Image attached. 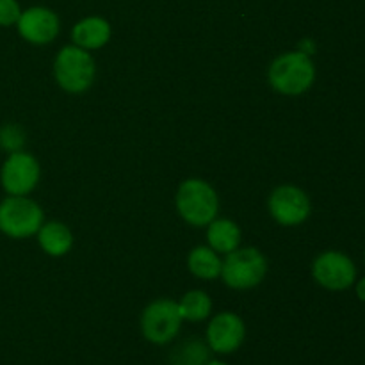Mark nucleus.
Here are the masks:
<instances>
[{
    "mask_svg": "<svg viewBox=\"0 0 365 365\" xmlns=\"http://www.w3.org/2000/svg\"><path fill=\"white\" fill-rule=\"evenodd\" d=\"M267 78L274 91L285 96H298L310 89L316 81V66L310 56H305L299 50L285 52L271 63Z\"/></svg>",
    "mask_w": 365,
    "mask_h": 365,
    "instance_id": "1",
    "label": "nucleus"
},
{
    "mask_svg": "<svg viewBox=\"0 0 365 365\" xmlns=\"http://www.w3.org/2000/svg\"><path fill=\"white\" fill-rule=\"evenodd\" d=\"M53 75L61 88L71 95H78L91 88L96 75V64L89 50L77 45L63 46L53 61Z\"/></svg>",
    "mask_w": 365,
    "mask_h": 365,
    "instance_id": "2",
    "label": "nucleus"
},
{
    "mask_svg": "<svg viewBox=\"0 0 365 365\" xmlns=\"http://www.w3.org/2000/svg\"><path fill=\"white\" fill-rule=\"evenodd\" d=\"M175 203L182 220L192 227H207L210 221L216 220L220 209L216 191L210 187V184L200 178H189L182 182Z\"/></svg>",
    "mask_w": 365,
    "mask_h": 365,
    "instance_id": "3",
    "label": "nucleus"
},
{
    "mask_svg": "<svg viewBox=\"0 0 365 365\" xmlns=\"http://www.w3.org/2000/svg\"><path fill=\"white\" fill-rule=\"evenodd\" d=\"M267 260L257 248H237L227 253L221 266L225 284L237 291L253 289L266 278Z\"/></svg>",
    "mask_w": 365,
    "mask_h": 365,
    "instance_id": "4",
    "label": "nucleus"
},
{
    "mask_svg": "<svg viewBox=\"0 0 365 365\" xmlns=\"http://www.w3.org/2000/svg\"><path fill=\"white\" fill-rule=\"evenodd\" d=\"M43 225V210L27 196H9L0 203V230L13 239L38 234Z\"/></svg>",
    "mask_w": 365,
    "mask_h": 365,
    "instance_id": "5",
    "label": "nucleus"
},
{
    "mask_svg": "<svg viewBox=\"0 0 365 365\" xmlns=\"http://www.w3.org/2000/svg\"><path fill=\"white\" fill-rule=\"evenodd\" d=\"M178 303L173 299H157L150 303L141 316V330L146 341L153 344H166L173 341L182 324Z\"/></svg>",
    "mask_w": 365,
    "mask_h": 365,
    "instance_id": "6",
    "label": "nucleus"
},
{
    "mask_svg": "<svg viewBox=\"0 0 365 365\" xmlns=\"http://www.w3.org/2000/svg\"><path fill=\"white\" fill-rule=\"evenodd\" d=\"M269 212L282 227H298L310 216V200L303 189L296 185H280L269 196Z\"/></svg>",
    "mask_w": 365,
    "mask_h": 365,
    "instance_id": "7",
    "label": "nucleus"
},
{
    "mask_svg": "<svg viewBox=\"0 0 365 365\" xmlns=\"http://www.w3.org/2000/svg\"><path fill=\"white\" fill-rule=\"evenodd\" d=\"M312 277L328 291H344L355 284L356 269L353 260L341 252H324L314 260Z\"/></svg>",
    "mask_w": 365,
    "mask_h": 365,
    "instance_id": "8",
    "label": "nucleus"
},
{
    "mask_svg": "<svg viewBox=\"0 0 365 365\" xmlns=\"http://www.w3.org/2000/svg\"><path fill=\"white\" fill-rule=\"evenodd\" d=\"M4 189L9 196H27L39 182V164L25 152L9 153L0 173Z\"/></svg>",
    "mask_w": 365,
    "mask_h": 365,
    "instance_id": "9",
    "label": "nucleus"
},
{
    "mask_svg": "<svg viewBox=\"0 0 365 365\" xmlns=\"http://www.w3.org/2000/svg\"><path fill=\"white\" fill-rule=\"evenodd\" d=\"M245 335V323L234 312L217 314L207 328V341H209L210 349L216 353H223V355L234 353L242 344Z\"/></svg>",
    "mask_w": 365,
    "mask_h": 365,
    "instance_id": "10",
    "label": "nucleus"
},
{
    "mask_svg": "<svg viewBox=\"0 0 365 365\" xmlns=\"http://www.w3.org/2000/svg\"><path fill=\"white\" fill-rule=\"evenodd\" d=\"M18 32L32 45H46L59 34V18L46 7H31L18 20Z\"/></svg>",
    "mask_w": 365,
    "mask_h": 365,
    "instance_id": "11",
    "label": "nucleus"
},
{
    "mask_svg": "<svg viewBox=\"0 0 365 365\" xmlns=\"http://www.w3.org/2000/svg\"><path fill=\"white\" fill-rule=\"evenodd\" d=\"M71 39H73V45L84 50L102 48L110 39L109 21L100 16L84 18L71 29Z\"/></svg>",
    "mask_w": 365,
    "mask_h": 365,
    "instance_id": "12",
    "label": "nucleus"
},
{
    "mask_svg": "<svg viewBox=\"0 0 365 365\" xmlns=\"http://www.w3.org/2000/svg\"><path fill=\"white\" fill-rule=\"evenodd\" d=\"M38 241L46 255L63 257L73 246V235L70 228L61 221H50V223H43L38 230Z\"/></svg>",
    "mask_w": 365,
    "mask_h": 365,
    "instance_id": "13",
    "label": "nucleus"
},
{
    "mask_svg": "<svg viewBox=\"0 0 365 365\" xmlns=\"http://www.w3.org/2000/svg\"><path fill=\"white\" fill-rule=\"evenodd\" d=\"M207 241L216 253H230L239 248L241 230L232 220H212L207 225Z\"/></svg>",
    "mask_w": 365,
    "mask_h": 365,
    "instance_id": "14",
    "label": "nucleus"
},
{
    "mask_svg": "<svg viewBox=\"0 0 365 365\" xmlns=\"http://www.w3.org/2000/svg\"><path fill=\"white\" fill-rule=\"evenodd\" d=\"M189 271L195 274L196 278L202 280H214V278L221 277V266L223 260L217 257L210 246H196L187 259Z\"/></svg>",
    "mask_w": 365,
    "mask_h": 365,
    "instance_id": "15",
    "label": "nucleus"
},
{
    "mask_svg": "<svg viewBox=\"0 0 365 365\" xmlns=\"http://www.w3.org/2000/svg\"><path fill=\"white\" fill-rule=\"evenodd\" d=\"M178 310H180L182 319L185 321H203L210 316L212 310V302L209 294L203 291H189L187 294L182 296L178 302Z\"/></svg>",
    "mask_w": 365,
    "mask_h": 365,
    "instance_id": "16",
    "label": "nucleus"
},
{
    "mask_svg": "<svg viewBox=\"0 0 365 365\" xmlns=\"http://www.w3.org/2000/svg\"><path fill=\"white\" fill-rule=\"evenodd\" d=\"M207 360H209V349L202 341H187L175 349L171 356L173 365H207Z\"/></svg>",
    "mask_w": 365,
    "mask_h": 365,
    "instance_id": "17",
    "label": "nucleus"
},
{
    "mask_svg": "<svg viewBox=\"0 0 365 365\" xmlns=\"http://www.w3.org/2000/svg\"><path fill=\"white\" fill-rule=\"evenodd\" d=\"M25 145V134L18 125H4L0 127V148L6 152H20Z\"/></svg>",
    "mask_w": 365,
    "mask_h": 365,
    "instance_id": "18",
    "label": "nucleus"
},
{
    "mask_svg": "<svg viewBox=\"0 0 365 365\" xmlns=\"http://www.w3.org/2000/svg\"><path fill=\"white\" fill-rule=\"evenodd\" d=\"M20 4L16 0H0V25L9 27L20 20Z\"/></svg>",
    "mask_w": 365,
    "mask_h": 365,
    "instance_id": "19",
    "label": "nucleus"
},
{
    "mask_svg": "<svg viewBox=\"0 0 365 365\" xmlns=\"http://www.w3.org/2000/svg\"><path fill=\"white\" fill-rule=\"evenodd\" d=\"M299 52L305 53V56H312V53L316 52V45H314L312 39H303V41L299 43Z\"/></svg>",
    "mask_w": 365,
    "mask_h": 365,
    "instance_id": "20",
    "label": "nucleus"
},
{
    "mask_svg": "<svg viewBox=\"0 0 365 365\" xmlns=\"http://www.w3.org/2000/svg\"><path fill=\"white\" fill-rule=\"evenodd\" d=\"M356 296H359L362 302H365V278H362V280L356 284Z\"/></svg>",
    "mask_w": 365,
    "mask_h": 365,
    "instance_id": "21",
    "label": "nucleus"
},
{
    "mask_svg": "<svg viewBox=\"0 0 365 365\" xmlns=\"http://www.w3.org/2000/svg\"><path fill=\"white\" fill-rule=\"evenodd\" d=\"M207 365H227V364L220 362V360H212V362H207Z\"/></svg>",
    "mask_w": 365,
    "mask_h": 365,
    "instance_id": "22",
    "label": "nucleus"
}]
</instances>
